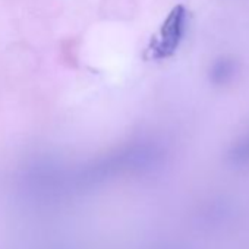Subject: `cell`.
I'll list each match as a JSON object with an SVG mask.
<instances>
[{
    "label": "cell",
    "instance_id": "1",
    "mask_svg": "<svg viewBox=\"0 0 249 249\" xmlns=\"http://www.w3.org/2000/svg\"><path fill=\"white\" fill-rule=\"evenodd\" d=\"M188 25V11L185 6L178 5L172 9L166 21L163 22L159 36L150 44V53L154 57H163L172 54L183 38Z\"/></svg>",
    "mask_w": 249,
    "mask_h": 249
}]
</instances>
